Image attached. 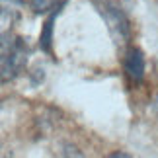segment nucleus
<instances>
[{
  "instance_id": "f257e3e1",
  "label": "nucleus",
  "mask_w": 158,
  "mask_h": 158,
  "mask_svg": "<svg viewBox=\"0 0 158 158\" xmlns=\"http://www.w3.org/2000/svg\"><path fill=\"white\" fill-rule=\"evenodd\" d=\"M0 45H2V57H0V63H2V82L6 84V82L18 78L26 70L29 47L23 41V37L12 33V29L2 33V43Z\"/></svg>"
},
{
  "instance_id": "f03ea898",
  "label": "nucleus",
  "mask_w": 158,
  "mask_h": 158,
  "mask_svg": "<svg viewBox=\"0 0 158 158\" xmlns=\"http://www.w3.org/2000/svg\"><path fill=\"white\" fill-rule=\"evenodd\" d=\"M96 12L100 14V18L104 20L107 26V31L111 35L115 47L123 49L129 45L131 41V23L129 18L123 12V8L115 2V0H90Z\"/></svg>"
},
{
  "instance_id": "7ed1b4c3",
  "label": "nucleus",
  "mask_w": 158,
  "mask_h": 158,
  "mask_svg": "<svg viewBox=\"0 0 158 158\" xmlns=\"http://www.w3.org/2000/svg\"><path fill=\"white\" fill-rule=\"evenodd\" d=\"M123 70L125 76L133 84H139L144 76V55L139 47H127L123 57Z\"/></svg>"
},
{
  "instance_id": "20e7f679",
  "label": "nucleus",
  "mask_w": 158,
  "mask_h": 158,
  "mask_svg": "<svg viewBox=\"0 0 158 158\" xmlns=\"http://www.w3.org/2000/svg\"><path fill=\"white\" fill-rule=\"evenodd\" d=\"M64 6V0H60V2L57 6H53L51 8V16L47 18V22L43 23V31H41L39 35V45H41V49H43L45 53H51V39H53V22H55V18L59 16V12L60 8Z\"/></svg>"
},
{
  "instance_id": "39448f33",
  "label": "nucleus",
  "mask_w": 158,
  "mask_h": 158,
  "mask_svg": "<svg viewBox=\"0 0 158 158\" xmlns=\"http://www.w3.org/2000/svg\"><path fill=\"white\" fill-rule=\"evenodd\" d=\"M60 0H31V4H29V8H31L35 14H43V12L51 10L53 6H57Z\"/></svg>"
},
{
  "instance_id": "423d86ee",
  "label": "nucleus",
  "mask_w": 158,
  "mask_h": 158,
  "mask_svg": "<svg viewBox=\"0 0 158 158\" xmlns=\"http://www.w3.org/2000/svg\"><path fill=\"white\" fill-rule=\"evenodd\" d=\"M2 4H10V6H29L31 0H2Z\"/></svg>"
},
{
  "instance_id": "0eeeda50",
  "label": "nucleus",
  "mask_w": 158,
  "mask_h": 158,
  "mask_svg": "<svg viewBox=\"0 0 158 158\" xmlns=\"http://www.w3.org/2000/svg\"><path fill=\"white\" fill-rule=\"evenodd\" d=\"M111 158H131V154H127V152H113Z\"/></svg>"
}]
</instances>
